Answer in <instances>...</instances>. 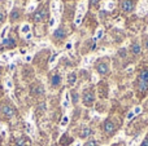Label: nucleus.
Returning <instances> with one entry per match:
<instances>
[{
    "label": "nucleus",
    "instance_id": "nucleus-3",
    "mask_svg": "<svg viewBox=\"0 0 148 146\" xmlns=\"http://www.w3.org/2000/svg\"><path fill=\"white\" fill-rule=\"evenodd\" d=\"M136 14L139 17L148 14V0H139L138 5H136Z\"/></svg>",
    "mask_w": 148,
    "mask_h": 146
},
{
    "label": "nucleus",
    "instance_id": "nucleus-16",
    "mask_svg": "<svg viewBox=\"0 0 148 146\" xmlns=\"http://www.w3.org/2000/svg\"><path fill=\"white\" fill-rule=\"evenodd\" d=\"M114 129H116V126L112 123V122L108 120V122H105L104 123V131L107 132V133H112Z\"/></svg>",
    "mask_w": 148,
    "mask_h": 146
},
{
    "label": "nucleus",
    "instance_id": "nucleus-46",
    "mask_svg": "<svg viewBox=\"0 0 148 146\" xmlns=\"http://www.w3.org/2000/svg\"><path fill=\"white\" fill-rule=\"evenodd\" d=\"M75 146H81V144H79V142H78V144H75Z\"/></svg>",
    "mask_w": 148,
    "mask_h": 146
},
{
    "label": "nucleus",
    "instance_id": "nucleus-30",
    "mask_svg": "<svg viewBox=\"0 0 148 146\" xmlns=\"http://www.w3.org/2000/svg\"><path fill=\"white\" fill-rule=\"evenodd\" d=\"M5 88H7L8 91H10L13 88V82L10 78H7V79H5Z\"/></svg>",
    "mask_w": 148,
    "mask_h": 146
},
{
    "label": "nucleus",
    "instance_id": "nucleus-12",
    "mask_svg": "<svg viewBox=\"0 0 148 146\" xmlns=\"http://www.w3.org/2000/svg\"><path fill=\"white\" fill-rule=\"evenodd\" d=\"M20 32H21V35H22V36H25L26 34L31 32V25H30V23H27V22L22 23V25H21V27H20Z\"/></svg>",
    "mask_w": 148,
    "mask_h": 146
},
{
    "label": "nucleus",
    "instance_id": "nucleus-25",
    "mask_svg": "<svg viewBox=\"0 0 148 146\" xmlns=\"http://www.w3.org/2000/svg\"><path fill=\"white\" fill-rule=\"evenodd\" d=\"M53 36H55L56 39H62V38L65 36V31L61 30V28H57V30L53 31Z\"/></svg>",
    "mask_w": 148,
    "mask_h": 146
},
{
    "label": "nucleus",
    "instance_id": "nucleus-24",
    "mask_svg": "<svg viewBox=\"0 0 148 146\" xmlns=\"http://www.w3.org/2000/svg\"><path fill=\"white\" fill-rule=\"evenodd\" d=\"M131 52H133V54H135V56H138V54H140V52H142L140 45H139L138 43L133 44V47H131Z\"/></svg>",
    "mask_w": 148,
    "mask_h": 146
},
{
    "label": "nucleus",
    "instance_id": "nucleus-43",
    "mask_svg": "<svg viewBox=\"0 0 148 146\" xmlns=\"http://www.w3.org/2000/svg\"><path fill=\"white\" fill-rule=\"evenodd\" d=\"M4 18H5L4 13H3V12H0V23H1V22H3V21H4Z\"/></svg>",
    "mask_w": 148,
    "mask_h": 146
},
{
    "label": "nucleus",
    "instance_id": "nucleus-47",
    "mask_svg": "<svg viewBox=\"0 0 148 146\" xmlns=\"http://www.w3.org/2000/svg\"><path fill=\"white\" fill-rule=\"evenodd\" d=\"M147 34H148V27H147Z\"/></svg>",
    "mask_w": 148,
    "mask_h": 146
},
{
    "label": "nucleus",
    "instance_id": "nucleus-41",
    "mask_svg": "<svg viewBox=\"0 0 148 146\" xmlns=\"http://www.w3.org/2000/svg\"><path fill=\"white\" fill-rule=\"evenodd\" d=\"M16 146H23V140L22 139H20L17 141V144H16Z\"/></svg>",
    "mask_w": 148,
    "mask_h": 146
},
{
    "label": "nucleus",
    "instance_id": "nucleus-39",
    "mask_svg": "<svg viewBox=\"0 0 148 146\" xmlns=\"http://www.w3.org/2000/svg\"><path fill=\"white\" fill-rule=\"evenodd\" d=\"M118 53H120L121 57H125L126 56V49H120V52H118Z\"/></svg>",
    "mask_w": 148,
    "mask_h": 146
},
{
    "label": "nucleus",
    "instance_id": "nucleus-9",
    "mask_svg": "<svg viewBox=\"0 0 148 146\" xmlns=\"http://www.w3.org/2000/svg\"><path fill=\"white\" fill-rule=\"evenodd\" d=\"M133 9H134L133 1H131V0H123L122 1V10L123 12L130 13V12H133Z\"/></svg>",
    "mask_w": 148,
    "mask_h": 146
},
{
    "label": "nucleus",
    "instance_id": "nucleus-26",
    "mask_svg": "<svg viewBox=\"0 0 148 146\" xmlns=\"http://www.w3.org/2000/svg\"><path fill=\"white\" fill-rule=\"evenodd\" d=\"M140 140H142V135H136V136L129 142V146H136L140 142Z\"/></svg>",
    "mask_w": 148,
    "mask_h": 146
},
{
    "label": "nucleus",
    "instance_id": "nucleus-21",
    "mask_svg": "<svg viewBox=\"0 0 148 146\" xmlns=\"http://www.w3.org/2000/svg\"><path fill=\"white\" fill-rule=\"evenodd\" d=\"M95 59V56H86L83 58V61H82V66H84V67H87L88 65H91V62Z\"/></svg>",
    "mask_w": 148,
    "mask_h": 146
},
{
    "label": "nucleus",
    "instance_id": "nucleus-22",
    "mask_svg": "<svg viewBox=\"0 0 148 146\" xmlns=\"http://www.w3.org/2000/svg\"><path fill=\"white\" fill-rule=\"evenodd\" d=\"M77 82V74L75 72H70L69 75H68V84L69 85H74Z\"/></svg>",
    "mask_w": 148,
    "mask_h": 146
},
{
    "label": "nucleus",
    "instance_id": "nucleus-7",
    "mask_svg": "<svg viewBox=\"0 0 148 146\" xmlns=\"http://www.w3.org/2000/svg\"><path fill=\"white\" fill-rule=\"evenodd\" d=\"M1 113L4 114V116H7V118H12L13 115H14V109L12 107V106H9V105H4L1 107Z\"/></svg>",
    "mask_w": 148,
    "mask_h": 146
},
{
    "label": "nucleus",
    "instance_id": "nucleus-27",
    "mask_svg": "<svg viewBox=\"0 0 148 146\" xmlns=\"http://www.w3.org/2000/svg\"><path fill=\"white\" fill-rule=\"evenodd\" d=\"M31 92H34V95H36V96H42L44 93V88L42 87V85H38V87H35Z\"/></svg>",
    "mask_w": 148,
    "mask_h": 146
},
{
    "label": "nucleus",
    "instance_id": "nucleus-23",
    "mask_svg": "<svg viewBox=\"0 0 148 146\" xmlns=\"http://www.w3.org/2000/svg\"><path fill=\"white\" fill-rule=\"evenodd\" d=\"M1 45H4V47L16 45V40H14V39H12V38H7V39H4V40L1 41Z\"/></svg>",
    "mask_w": 148,
    "mask_h": 146
},
{
    "label": "nucleus",
    "instance_id": "nucleus-42",
    "mask_svg": "<svg viewBox=\"0 0 148 146\" xmlns=\"http://www.w3.org/2000/svg\"><path fill=\"white\" fill-rule=\"evenodd\" d=\"M26 53H27V51H26L25 48H23V49H20V54H22V56H26Z\"/></svg>",
    "mask_w": 148,
    "mask_h": 146
},
{
    "label": "nucleus",
    "instance_id": "nucleus-34",
    "mask_svg": "<svg viewBox=\"0 0 148 146\" xmlns=\"http://www.w3.org/2000/svg\"><path fill=\"white\" fill-rule=\"evenodd\" d=\"M84 146H97V141H95V140H90V141H87Z\"/></svg>",
    "mask_w": 148,
    "mask_h": 146
},
{
    "label": "nucleus",
    "instance_id": "nucleus-15",
    "mask_svg": "<svg viewBox=\"0 0 148 146\" xmlns=\"http://www.w3.org/2000/svg\"><path fill=\"white\" fill-rule=\"evenodd\" d=\"M36 5H38V1H36V0H30V1L27 3V5H26V12L33 13L34 10L36 9Z\"/></svg>",
    "mask_w": 148,
    "mask_h": 146
},
{
    "label": "nucleus",
    "instance_id": "nucleus-29",
    "mask_svg": "<svg viewBox=\"0 0 148 146\" xmlns=\"http://www.w3.org/2000/svg\"><path fill=\"white\" fill-rule=\"evenodd\" d=\"M91 133H92L91 129H90L88 127H84V128L82 129V132H81V136H82V137H88Z\"/></svg>",
    "mask_w": 148,
    "mask_h": 146
},
{
    "label": "nucleus",
    "instance_id": "nucleus-14",
    "mask_svg": "<svg viewBox=\"0 0 148 146\" xmlns=\"http://www.w3.org/2000/svg\"><path fill=\"white\" fill-rule=\"evenodd\" d=\"M9 28H10V26L8 25V23H7V25H4V26L1 27V30H0V41H3L4 39H7Z\"/></svg>",
    "mask_w": 148,
    "mask_h": 146
},
{
    "label": "nucleus",
    "instance_id": "nucleus-45",
    "mask_svg": "<svg viewBox=\"0 0 148 146\" xmlns=\"http://www.w3.org/2000/svg\"><path fill=\"white\" fill-rule=\"evenodd\" d=\"M146 48H147V49H148V40H147V41H146Z\"/></svg>",
    "mask_w": 148,
    "mask_h": 146
},
{
    "label": "nucleus",
    "instance_id": "nucleus-8",
    "mask_svg": "<svg viewBox=\"0 0 148 146\" xmlns=\"http://www.w3.org/2000/svg\"><path fill=\"white\" fill-rule=\"evenodd\" d=\"M46 17H47V10L40 9L35 13V16H34V21H35V22H42V21L46 20Z\"/></svg>",
    "mask_w": 148,
    "mask_h": 146
},
{
    "label": "nucleus",
    "instance_id": "nucleus-44",
    "mask_svg": "<svg viewBox=\"0 0 148 146\" xmlns=\"http://www.w3.org/2000/svg\"><path fill=\"white\" fill-rule=\"evenodd\" d=\"M142 146H148V137H147L146 140H144L143 142H142Z\"/></svg>",
    "mask_w": 148,
    "mask_h": 146
},
{
    "label": "nucleus",
    "instance_id": "nucleus-11",
    "mask_svg": "<svg viewBox=\"0 0 148 146\" xmlns=\"http://www.w3.org/2000/svg\"><path fill=\"white\" fill-rule=\"evenodd\" d=\"M62 107H64L65 110H69L70 109V95H69V92L64 93V98H62Z\"/></svg>",
    "mask_w": 148,
    "mask_h": 146
},
{
    "label": "nucleus",
    "instance_id": "nucleus-37",
    "mask_svg": "<svg viewBox=\"0 0 148 146\" xmlns=\"http://www.w3.org/2000/svg\"><path fill=\"white\" fill-rule=\"evenodd\" d=\"M133 111H134V113H135V115H138V114H139V113H140V111H142V107H140V106H136V107L134 109Z\"/></svg>",
    "mask_w": 148,
    "mask_h": 146
},
{
    "label": "nucleus",
    "instance_id": "nucleus-40",
    "mask_svg": "<svg viewBox=\"0 0 148 146\" xmlns=\"http://www.w3.org/2000/svg\"><path fill=\"white\" fill-rule=\"evenodd\" d=\"M72 100H73L74 103H77V101H78V95H77V93H74V95H73V98H72Z\"/></svg>",
    "mask_w": 148,
    "mask_h": 146
},
{
    "label": "nucleus",
    "instance_id": "nucleus-31",
    "mask_svg": "<svg viewBox=\"0 0 148 146\" xmlns=\"http://www.w3.org/2000/svg\"><path fill=\"white\" fill-rule=\"evenodd\" d=\"M68 123H69V116L64 115V118H62V120H61V127H62V128H64V127H66Z\"/></svg>",
    "mask_w": 148,
    "mask_h": 146
},
{
    "label": "nucleus",
    "instance_id": "nucleus-20",
    "mask_svg": "<svg viewBox=\"0 0 148 146\" xmlns=\"http://www.w3.org/2000/svg\"><path fill=\"white\" fill-rule=\"evenodd\" d=\"M103 36H104V28H103V27H99V28L96 30V34H95V36H94V41L100 40Z\"/></svg>",
    "mask_w": 148,
    "mask_h": 146
},
{
    "label": "nucleus",
    "instance_id": "nucleus-38",
    "mask_svg": "<svg viewBox=\"0 0 148 146\" xmlns=\"http://www.w3.org/2000/svg\"><path fill=\"white\" fill-rule=\"evenodd\" d=\"M31 59H33V54H26V57H25V61H26V62H30Z\"/></svg>",
    "mask_w": 148,
    "mask_h": 146
},
{
    "label": "nucleus",
    "instance_id": "nucleus-2",
    "mask_svg": "<svg viewBox=\"0 0 148 146\" xmlns=\"http://www.w3.org/2000/svg\"><path fill=\"white\" fill-rule=\"evenodd\" d=\"M51 18H53L59 22L60 17H61V3H60V0H51Z\"/></svg>",
    "mask_w": 148,
    "mask_h": 146
},
{
    "label": "nucleus",
    "instance_id": "nucleus-1",
    "mask_svg": "<svg viewBox=\"0 0 148 146\" xmlns=\"http://www.w3.org/2000/svg\"><path fill=\"white\" fill-rule=\"evenodd\" d=\"M87 8H88V0H79L78 4H77V10H75V16H74V25L77 27H79L83 21V17L87 12Z\"/></svg>",
    "mask_w": 148,
    "mask_h": 146
},
{
    "label": "nucleus",
    "instance_id": "nucleus-33",
    "mask_svg": "<svg viewBox=\"0 0 148 146\" xmlns=\"http://www.w3.org/2000/svg\"><path fill=\"white\" fill-rule=\"evenodd\" d=\"M13 3H14V0H8V3H7V8H8V12H12V8H13Z\"/></svg>",
    "mask_w": 148,
    "mask_h": 146
},
{
    "label": "nucleus",
    "instance_id": "nucleus-32",
    "mask_svg": "<svg viewBox=\"0 0 148 146\" xmlns=\"http://www.w3.org/2000/svg\"><path fill=\"white\" fill-rule=\"evenodd\" d=\"M72 48H73V40H69L66 44H65V51H72Z\"/></svg>",
    "mask_w": 148,
    "mask_h": 146
},
{
    "label": "nucleus",
    "instance_id": "nucleus-5",
    "mask_svg": "<svg viewBox=\"0 0 148 146\" xmlns=\"http://www.w3.org/2000/svg\"><path fill=\"white\" fill-rule=\"evenodd\" d=\"M18 52L17 51H13V52H7V53H3L1 56H0V62H3V64H7V62H10L12 59L16 58V56H17Z\"/></svg>",
    "mask_w": 148,
    "mask_h": 146
},
{
    "label": "nucleus",
    "instance_id": "nucleus-36",
    "mask_svg": "<svg viewBox=\"0 0 148 146\" xmlns=\"http://www.w3.org/2000/svg\"><path fill=\"white\" fill-rule=\"evenodd\" d=\"M23 39H25V40H31V39H33V34H31V32L26 34V35L23 36Z\"/></svg>",
    "mask_w": 148,
    "mask_h": 146
},
{
    "label": "nucleus",
    "instance_id": "nucleus-13",
    "mask_svg": "<svg viewBox=\"0 0 148 146\" xmlns=\"http://www.w3.org/2000/svg\"><path fill=\"white\" fill-rule=\"evenodd\" d=\"M96 69H97V72H99V74H101V75L107 74V72L109 71V66H108V64H105V62H101V64H99Z\"/></svg>",
    "mask_w": 148,
    "mask_h": 146
},
{
    "label": "nucleus",
    "instance_id": "nucleus-17",
    "mask_svg": "<svg viewBox=\"0 0 148 146\" xmlns=\"http://www.w3.org/2000/svg\"><path fill=\"white\" fill-rule=\"evenodd\" d=\"M25 127H26V132H27L29 135H31L33 136L34 133H35V127H34V123H31V122H26V124H25Z\"/></svg>",
    "mask_w": 148,
    "mask_h": 146
},
{
    "label": "nucleus",
    "instance_id": "nucleus-19",
    "mask_svg": "<svg viewBox=\"0 0 148 146\" xmlns=\"http://www.w3.org/2000/svg\"><path fill=\"white\" fill-rule=\"evenodd\" d=\"M60 53H61V52H55V53L51 56V58H49V67H53V65L56 64L57 58L60 57Z\"/></svg>",
    "mask_w": 148,
    "mask_h": 146
},
{
    "label": "nucleus",
    "instance_id": "nucleus-10",
    "mask_svg": "<svg viewBox=\"0 0 148 146\" xmlns=\"http://www.w3.org/2000/svg\"><path fill=\"white\" fill-rule=\"evenodd\" d=\"M114 8H116V1H113V0H105L101 4V9L104 10H113Z\"/></svg>",
    "mask_w": 148,
    "mask_h": 146
},
{
    "label": "nucleus",
    "instance_id": "nucleus-18",
    "mask_svg": "<svg viewBox=\"0 0 148 146\" xmlns=\"http://www.w3.org/2000/svg\"><path fill=\"white\" fill-rule=\"evenodd\" d=\"M51 83H52V87H59L60 83H61V76H60L59 74H55L53 76H52Z\"/></svg>",
    "mask_w": 148,
    "mask_h": 146
},
{
    "label": "nucleus",
    "instance_id": "nucleus-4",
    "mask_svg": "<svg viewBox=\"0 0 148 146\" xmlns=\"http://www.w3.org/2000/svg\"><path fill=\"white\" fill-rule=\"evenodd\" d=\"M147 87H148V70H144L139 75V89L146 91Z\"/></svg>",
    "mask_w": 148,
    "mask_h": 146
},
{
    "label": "nucleus",
    "instance_id": "nucleus-6",
    "mask_svg": "<svg viewBox=\"0 0 148 146\" xmlns=\"http://www.w3.org/2000/svg\"><path fill=\"white\" fill-rule=\"evenodd\" d=\"M82 101L86 106H91L92 103L95 102V95L92 92H84L83 97H82Z\"/></svg>",
    "mask_w": 148,
    "mask_h": 146
},
{
    "label": "nucleus",
    "instance_id": "nucleus-28",
    "mask_svg": "<svg viewBox=\"0 0 148 146\" xmlns=\"http://www.w3.org/2000/svg\"><path fill=\"white\" fill-rule=\"evenodd\" d=\"M18 18H20V10L13 9L12 12H10V20L16 21V20H18Z\"/></svg>",
    "mask_w": 148,
    "mask_h": 146
},
{
    "label": "nucleus",
    "instance_id": "nucleus-35",
    "mask_svg": "<svg viewBox=\"0 0 148 146\" xmlns=\"http://www.w3.org/2000/svg\"><path fill=\"white\" fill-rule=\"evenodd\" d=\"M134 116H135V113H134V111H133V110H131V111H130V113H129V114H127V116H126V120H131V119H133V118H134Z\"/></svg>",
    "mask_w": 148,
    "mask_h": 146
}]
</instances>
